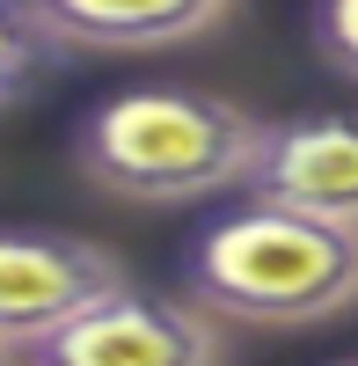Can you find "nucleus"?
Instances as JSON below:
<instances>
[{"mask_svg": "<svg viewBox=\"0 0 358 366\" xmlns=\"http://www.w3.org/2000/svg\"><path fill=\"white\" fill-rule=\"evenodd\" d=\"M220 315L198 308L183 293H154L117 279L103 300L51 330L44 345H29V366H220Z\"/></svg>", "mask_w": 358, "mask_h": 366, "instance_id": "3", "label": "nucleus"}, {"mask_svg": "<svg viewBox=\"0 0 358 366\" xmlns=\"http://www.w3.org/2000/svg\"><path fill=\"white\" fill-rule=\"evenodd\" d=\"M314 51L358 81V0H314Z\"/></svg>", "mask_w": 358, "mask_h": 366, "instance_id": "8", "label": "nucleus"}, {"mask_svg": "<svg viewBox=\"0 0 358 366\" xmlns=\"http://www.w3.org/2000/svg\"><path fill=\"white\" fill-rule=\"evenodd\" d=\"M0 366H29V352H15V345H0Z\"/></svg>", "mask_w": 358, "mask_h": 366, "instance_id": "9", "label": "nucleus"}, {"mask_svg": "<svg viewBox=\"0 0 358 366\" xmlns=\"http://www.w3.org/2000/svg\"><path fill=\"white\" fill-rule=\"evenodd\" d=\"M337 366H358V359H337Z\"/></svg>", "mask_w": 358, "mask_h": 366, "instance_id": "10", "label": "nucleus"}, {"mask_svg": "<svg viewBox=\"0 0 358 366\" xmlns=\"http://www.w3.org/2000/svg\"><path fill=\"white\" fill-rule=\"evenodd\" d=\"M242 191L329 212V220H358V110H307L285 125H263Z\"/></svg>", "mask_w": 358, "mask_h": 366, "instance_id": "5", "label": "nucleus"}, {"mask_svg": "<svg viewBox=\"0 0 358 366\" xmlns=\"http://www.w3.org/2000/svg\"><path fill=\"white\" fill-rule=\"evenodd\" d=\"M263 147V125L205 88H125L81 117L73 162L110 198L132 205H198L242 183Z\"/></svg>", "mask_w": 358, "mask_h": 366, "instance_id": "2", "label": "nucleus"}, {"mask_svg": "<svg viewBox=\"0 0 358 366\" xmlns=\"http://www.w3.org/2000/svg\"><path fill=\"white\" fill-rule=\"evenodd\" d=\"M58 44H88V51H161L220 29L234 0H29Z\"/></svg>", "mask_w": 358, "mask_h": 366, "instance_id": "6", "label": "nucleus"}, {"mask_svg": "<svg viewBox=\"0 0 358 366\" xmlns=\"http://www.w3.org/2000/svg\"><path fill=\"white\" fill-rule=\"evenodd\" d=\"M183 293L242 330H314L358 308V220L242 198L205 220L183 257Z\"/></svg>", "mask_w": 358, "mask_h": 366, "instance_id": "1", "label": "nucleus"}, {"mask_svg": "<svg viewBox=\"0 0 358 366\" xmlns=\"http://www.w3.org/2000/svg\"><path fill=\"white\" fill-rule=\"evenodd\" d=\"M51 22L29 8V0H0V103L15 96L22 81H37L44 74V59H51Z\"/></svg>", "mask_w": 358, "mask_h": 366, "instance_id": "7", "label": "nucleus"}, {"mask_svg": "<svg viewBox=\"0 0 358 366\" xmlns=\"http://www.w3.org/2000/svg\"><path fill=\"white\" fill-rule=\"evenodd\" d=\"M125 271L103 242L58 227H0V345H44L88 300H103Z\"/></svg>", "mask_w": 358, "mask_h": 366, "instance_id": "4", "label": "nucleus"}]
</instances>
